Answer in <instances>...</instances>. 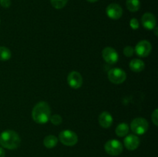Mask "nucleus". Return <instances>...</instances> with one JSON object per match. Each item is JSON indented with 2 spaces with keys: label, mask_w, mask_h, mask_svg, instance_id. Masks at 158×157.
I'll return each instance as SVG.
<instances>
[{
  "label": "nucleus",
  "mask_w": 158,
  "mask_h": 157,
  "mask_svg": "<svg viewBox=\"0 0 158 157\" xmlns=\"http://www.w3.org/2000/svg\"><path fill=\"white\" fill-rule=\"evenodd\" d=\"M51 116V109L46 102H39L33 107L32 117L34 122L38 124H46Z\"/></svg>",
  "instance_id": "obj_1"
},
{
  "label": "nucleus",
  "mask_w": 158,
  "mask_h": 157,
  "mask_svg": "<svg viewBox=\"0 0 158 157\" xmlns=\"http://www.w3.org/2000/svg\"><path fill=\"white\" fill-rule=\"evenodd\" d=\"M21 143V138L15 131L6 130L0 134V146L7 149H15Z\"/></svg>",
  "instance_id": "obj_2"
},
{
  "label": "nucleus",
  "mask_w": 158,
  "mask_h": 157,
  "mask_svg": "<svg viewBox=\"0 0 158 157\" xmlns=\"http://www.w3.org/2000/svg\"><path fill=\"white\" fill-rule=\"evenodd\" d=\"M148 128H149L148 122L141 117L135 118L131 122V129L136 135H143L148 130Z\"/></svg>",
  "instance_id": "obj_3"
},
{
  "label": "nucleus",
  "mask_w": 158,
  "mask_h": 157,
  "mask_svg": "<svg viewBox=\"0 0 158 157\" xmlns=\"http://www.w3.org/2000/svg\"><path fill=\"white\" fill-rule=\"evenodd\" d=\"M104 149L107 154L112 156H117L123 152V146L117 139L108 140L104 145Z\"/></svg>",
  "instance_id": "obj_4"
},
{
  "label": "nucleus",
  "mask_w": 158,
  "mask_h": 157,
  "mask_svg": "<svg viewBox=\"0 0 158 157\" xmlns=\"http://www.w3.org/2000/svg\"><path fill=\"white\" fill-rule=\"evenodd\" d=\"M59 139L66 146H73L78 143L77 133L72 130H63L59 135Z\"/></svg>",
  "instance_id": "obj_5"
},
{
  "label": "nucleus",
  "mask_w": 158,
  "mask_h": 157,
  "mask_svg": "<svg viewBox=\"0 0 158 157\" xmlns=\"http://www.w3.org/2000/svg\"><path fill=\"white\" fill-rule=\"evenodd\" d=\"M108 79L114 84H121L127 78V73L124 70L120 68L111 69L107 73Z\"/></svg>",
  "instance_id": "obj_6"
},
{
  "label": "nucleus",
  "mask_w": 158,
  "mask_h": 157,
  "mask_svg": "<svg viewBox=\"0 0 158 157\" xmlns=\"http://www.w3.org/2000/svg\"><path fill=\"white\" fill-rule=\"evenodd\" d=\"M152 51V45L148 40H141L135 46L134 52L138 56L144 58L148 56Z\"/></svg>",
  "instance_id": "obj_7"
},
{
  "label": "nucleus",
  "mask_w": 158,
  "mask_h": 157,
  "mask_svg": "<svg viewBox=\"0 0 158 157\" xmlns=\"http://www.w3.org/2000/svg\"><path fill=\"white\" fill-rule=\"evenodd\" d=\"M102 57L106 63L114 65L118 62L119 55L117 51L112 47H106L102 51Z\"/></svg>",
  "instance_id": "obj_8"
},
{
  "label": "nucleus",
  "mask_w": 158,
  "mask_h": 157,
  "mask_svg": "<svg viewBox=\"0 0 158 157\" xmlns=\"http://www.w3.org/2000/svg\"><path fill=\"white\" fill-rule=\"evenodd\" d=\"M83 77L80 72L77 71H72L67 76V83L71 88L74 89H80L83 85Z\"/></svg>",
  "instance_id": "obj_9"
},
{
  "label": "nucleus",
  "mask_w": 158,
  "mask_h": 157,
  "mask_svg": "<svg viewBox=\"0 0 158 157\" xmlns=\"http://www.w3.org/2000/svg\"><path fill=\"white\" fill-rule=\"evenodd\" d=\"M106 15L110 18L117 20L121 18L122 15H123V9H122L120 5L112 3V4H110L106 7Z\"/></svg>",
  "instance_id": "obj_10"
},
{
  "label": "nucleus",
  "mask_w": 158,
  "mask_h": 157,
  "mask_svg": "<svg viewBox=\"0 0 158 157\" xmlns=\"http://www.w3.org/2000/svg\"><path fill=\"white\" fill-rule=\"evenodd\" d=\"M141 23L143 28L148 30H153L156 27L157 20L154 14L151 12H146L143 15L141 18Z\"/></svg>",
  "instance_id": "obj_11"
},
{
  "label": "nucleus",
  "mask_w": 158,
  "mask_h": 157,
  "mask_svg": "<svg viewBox=\"0 0 158 157\" xmlns=\"http://www.w3.org/2000/svg\"><path fill=\"white\" fill-rule=\"evenodd\" d=\"M123 143L127 149L130 151H134L138 148L140 145V139L137 135L131 134V135H126L123 140Z\"/></svg>",
  "instance_id": "obj_12"
},
{
  "label": "nucleus",
  "mask_w": 158,
  "mask_h": 157,
  "mask_svg": "<svg viewBox=\"0 0 158 157\" xmlns=\"http://www.w3.org/2000/svg\"><path fill=\"white\" fill-rule=\"evenodd\" d=\"M98 121L102 127L104 128V129H108V128H110L112 126L114 119H113L112 115L109 112L104 111V112H101L100 114Z\"/></svg>",
  "instance_id": "obj_13"
},
{
  "label": "nucleus",
  "mask_w": 158,
  "mask_h": 157,
  "mask_svg": "<svg viewBox=\"0 0 158 157\" xmlns=\"http://www.w3.org/2000/svg\"><path fill=\"white\" fill-rule=\"evenodd\" d=\"M129 66L130 69L133 72H140L144 69L145 63L142 60L139 59V58H134V59L131 60L129 64Z\"/></svg>",
  "instance_id": "obj_14"
},
{
  "label": "nucleus",
  "mask_w": 158,
  "mask_h": 157,
  "mask_svg": "<svg viewBox=\"0 0 158 157\" xmlns=\"http://www.w3.org/2000/svg\"><path fill=\"white\" fill-rule=\"evenodd\" d=\"M58 138L53 135H49L46 136L43 139V145L47 149H52L58 143Z\"/></svg>",
  "instance_id": "obj_15"
},
{
  "label": "nucleus",
  "mask_w": 158,
  "mask_h": 157,
  "mask_svg": "<svg viewBox=\"0 0 158 157\" xmlns=\"http://www.w3.org/2000/svg\"><path fill=\"white\" fill-rule=\"evenodd\" d=\"M130 128L128 124L125 123H120L118 126H117L116 128L115 132L117 134V136L119 137H124L126 135H127L128 132H129Z\"/></svg>",
  "instance_id": "obj_16"
},
{
  "label": "nucleus",
  "mask_w": 158,
  "mask_h": 157,
  "mask_svg": "<svg viewBox=\"0 0 158 157\" xmlns=\"http://www.w3.org/2000/svg\"><path fill=\"white\" fill-rule=\"evenodd\" d=\"M126 5L128 10L132 12H137L140 8V0H127Z\"/></svg>",
  "instance_id": "obj_17"
},
{
  "label": "nucleus",
  "mask_w": 158,
  "mask_h": 157,
  "mask_svg": "<svg viewBox=\"0 0 158 157\" xmlns=\"http://www.w3.org/2000/svg\"><path fill=\"white\" fill-rule=\"evenodd\" d=\"M12 57L10 49L5 46H0V61H8Z\"/></svg>",
  "instance_id": "obj_18"
},
{
  "label": "nucleus",
  "mask_w": 158,
  "mask_h": 157,
  "mask_svg": "<svg viewBox=\"0 0 158 157\" xmlns=\"http://www.w3.org/2000/svg\"><path fill=\"white\" fill-rule=\"evenodd\" d=\"M51 4L55 9H61L66 6L68 0H50Z\"/></svg>",
  "instance_id": "obj_19"
},
{
  "label": "nucleus",
  "mask_w": 158,
  "mask_h": 157,
  "mask_svg": "<svg viewBox=\"0 0 158 157\" xmlns=\"http://www.w3.org/2000/svg\"><path fill=\"white\" fill-rule=\"evenodd\" d=\"M49 120L55 126H59L63 122V119H62L61 115H58V114H54V115H51L50 118H49Z\"/></svg>",
  "instance_id": "obj_20"
},
{
  "label": "nucleus",
  "mask_w": 158,
  "mask_h": 157,
  "mask_svg": "<svg viewBox=\"0 0 158 157\" xmlns=\"http://www.w3.org/2000/svg\"><path fill=\"white\" fill-rule=\"evenodd\" d=\"M134 53V47L131 46H127L123 49V54L126 57H131L133 56Z\"/></svg>",
  "instance_id": "obj_21"
},
{
  "label": "nucleus",
  "mask_w": 158,
  "mask_h": 157,
  "mask_svg": "<svg viewBox=\"0 0 158 157\" xmlns=\"http://www.w3.org/2000/svg\"><path fill=\"white\" fill-rule=\"evenodd\" d=\"M139 26H140V24H139V21L137 19V18H131V21H130V26L131 27V29H134V30H137V29H138Z\"/></svg>",
  "instance_id": "obj_22"
},
{
  "label": "nucleus",
  "mask_w": 158,
  "mask_h": 157,
  "mask_svg": "<svg viewBox=\"0 0 158 157\" xmlns=\"http://www.w3.org/2000/svg\"><path fill=\"white\" fill-rule=\"evenodd\" d=\"M151 119H152V122L154 123V124L155 126H157L158 125V110L157 109H154V112H152V115H151Z\"/></svg>",
  "instance_id": "obj_23"
},
{
  "label": "nucleus",
  "mask_w": 158,
  "mask_h": 157,
  "mask_svg": "<svg viewBox=\"0 0 158 157\" xmlns=\"http://www.w3.org/2000/svg\"><path fill=\"white\" fill-rule=\"evenodd\" d=\"M0 5L2 7L7 9V8L10 7L11 0H0Z\"/></svg>",
  "instance_id": "obj_24"
},
{
  "label": "nucleus",
  "mask_w": 158,
  "mask_h": 157,
  "mask_svg": "<svg viewBox=\"0 0 158 157\" xmlns=\"http://www.w3.org/2000/svg\"><path fill=\"white\" fill-rule=\"evenodd\" d=\"M5 156H6V152H5L4 149L2 147H0V157Z\"/></svg>",
  "instance_id": "obj_25"
},
{
  "label": "nucleus",
  "mask_w": 158,
  "mask_h": 157,
  "mask_svg": "<svg viewBox=\"0 0 158 157\" xmlns=\"http://www.w3.org/2000/svg\"><path fill=\"white\" fill-rule=\"evenodd\" d=\"M87 2H97L98 0H86Z\"/></svg>",
  "instance_id": "obj_26"
}]
</instances>
